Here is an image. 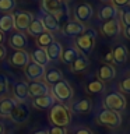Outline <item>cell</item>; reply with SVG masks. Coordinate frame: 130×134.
I'll return each instance as SVG.
<instances>
[{"instance_id":"1","label":"cell","mask_w":130,"mask_h":134,"mask_svg":"<svg viewBox=\"0 0 130 134\" xmlns=\"http://www.w3.org/2000/svg\"><path fill=\"white\" fill-rule=\"evenodd\" d=\"M49 120L53 126L57 127H67L71 121V110L63 103H55L49 109Z\"/></svg>"},{"instance_id":"2","label":"cell","mask_w":130,"mask_h":134,"mask_svg":"<svg viewBox=\"0 0 130 134\" xmlns=\"http://www.w3.org/2000/svg\"><path fill=\"white\" fill-rule=\"evenodd\" d=\"M95 41H96V31H94L92 28H85V31L81 35L75 38V49L78 52H81V54L87 56L94 49Z\"/></svg>"},{"instance_id":"3","label":"cell","mask_w":130,"mask_h":134,"mask_svg":"<svg viewBox=\"0 0 130 134\" xmlns=\"http://www.w3.org/2000/svg\"><path fill=\"white\" fill-rule=\"evenodd\" d=\"M50 94L53 95V98L59 100V103L64 105L66 102L73 99V88L66 80H62V81L56 82L55 85H52V90H50Z\"/></svg>"},{"instance_id":"4","label":"cell","mask_w":130,"mask_h":134,"mask_svg":"<svg viewBox=\"0 0 130 134\" xmlns=\"http://www.w3.org/2000/svg\"><path fill=\"white\" fill-rule=\"evenodd\" d=\"M96 123L101 126H106L111 129H116L122 124V116L120 113L109 110V109H104L102 112H99L96 115Z\"/></svg>"},{"instance_id":"5","label":"cell","mask_w":130,"mask_h":134,"mask_svg":"<svg viewBox=\"0 0 130 134\" xmlns=\"http://www.w3.org/2000/svg\"><path fill=\"white\" fill-rule=\"evenodd\" d=\"M104 106L105 109H109V110L119 113L126 109V98L120 92H111V94H108L105 96Z\"/></svg>"},{"instance_id":"6","label":"cell","mask_w":130,"mask_h":134,"mask_svg":"<svg viewBox=\"0 0 130 134\" xmlns=\"http://www.w3.org/2000/svg\"><path fill=\"white\" fill-rule=\"evenodd\" d=\"M13 15V23H14V28L17 32H25L31 24V21L34 20V15L28 11H14Z\"/></svg>"},{"instance_id":"7","label":"cell","mask_w":130,"mask_h":134,"mask_svg":"<svg viewBox=\"0 0 130 134\" xmlns=\"http://www.w3.org/2000/svg\"><path fill=\"white\" fill-rule=\"evenodd\" d=\"M92 14H94V8L91 4L88 3H78L74 8V21H77L80 24H84L87 21L91 20Z\"/></svg>"},{"instance_id":"8","label":"cell","mask_w":130,"mask_h":134,"mask_svg":"<svg viewBox=\"0 0 130 134\" xmlns=\"http://www.w3.org/2000/svg\"><path fill=\"white\" fill-rule=\"evenodd\" d=\"M28 117H29V108L27 106V103L17 102L10 115V119L14 123H24V121L28 120Z\"/></svg>"},{"instance_id":"9","label":"cell","mask_w":130,"mask_h":134,"mask_svg":"<svg viewBox=\"0 0 130 134\" xmlns=\"http://www.w3.org/2000/svg\"><path fill=\"white\" fill-rule=\"evenodd\" d=\"M63 10H64L63 0H42V11L52 14L56 18L59 15H62Z\"/></svg>"},{"instance_id":"10","label":"cell","mask_w":130,"mask_h":134,"mask_svg":"<svg viewBox=\"0 0 130 134\" xmlns=\"http://www.w3.org/2000/svg\"><path fill=\"white\" fill-rule=\"evenodd\" d=\"M28 87V95L38 98V96H44L50 94V88L48 87V84L38 80V81H31L29 84H27Z\"/></svg>"},{"instance_id":"11","label":"cell","mask_w":130,"mask_h":134,"mask_svg":"<svg viewBox=\"0 0 130 134\" xmlns=\"http://www.w3.org/2000/svg\"><path fill=\"white\" fill-rule=\"evenodd\" d=\"M45 70H46L45 67L36 64V63H34V62H29L28 64L24 67V74L29 81H38V80H41L44 77Z\"/></svg>"},{"instance_id":"12","label":"cell","mask_w":130,"mask_h":134,"mask_svg":"<svg viewBox=\"0 0 130 134\" xmlns=\"http://www.w3.org/2000/svg\"><path fill=\"white\" fill-rule=\"evenodd\" d=\"M8 63L15 69H24L29 63V54L25 50H14L8 57Z\"/></svg>"},{"instance_id":"13","label":"cell","mask_w":130,"mask_h":134,"mask_svg":"<svg viewBox=\"0 0 130 134\" xmlns=\"http://www.w3.org/2000/svg\"><path fill=\"white\" fill-rule=\"evenodd\" d=\"M42 25H44L45 31L46 32H55V31H59L60 29V25H59V18H56L55 15L52 14H48L45 11H41V17H39Z\"/></svg>"},{"instance_id":"14","label":"cell","mask_w":130,"mask_h":134,"mask_svg":"<svg viewBox=\"0 0 130 134\" xmlns=\"http://www.w3.org/2000/svg\"><path fill=\"white\" fill-rule=\"evenodd\" d=\"M101 29H102V32H104L105 36L113 38V36H116L117 34L120 32V23H119V20H117V18L105 21V23L102 24V27H101Z\"/></svg>"},{"instance_id":"15","label":"cell","mask_w":130,"mask_h":134,"mask_svg":"<svg viewBox=\"0 0 130 134\" xmlns=\"http://www.w3.org/2000/svg\"><path fill=\"white\" fill-rule=\"evenodd\" d=\"M8 45L14 50H24V48L27 46V36L23 32H13L8 38Z\"/></svg>"},{"instance_id":"16","label":"cell","mask_w":130,"mask_h":134,"mask_svg":"<svg viewBox=\"0 0 130 134\" xmlns=\"http://www.w3.org/2000/svg\"><path fill=\"white\" fill-rule=\"evenodd\" d=\"M56 103V99L53 98L52 94L44 95V96H38V98H34L32 105L36 109H41V110H46V109H50L53 105Z\"/></svg>"},{"instance_id":"17","label":"cell","mask_w":130,"mask_h":134,"mask_svg":"<svg viewBox=\"0 0 130 134\" xmlns=\"http://www.w3.org/2000/svg\"><path fill=\"white\" fill-rule=\"evenodd\" d=\"M84 31H85V25L80 24L77 21H69V23L63 27V32H64L67 36H73V38H77L78 35H81Z\"/></svg>"},{"instance_id":"18","label":"cell","mask_w":130,"mask_h":134,"mask_svg":"<svg viewBox=\"0 0 130 134\" xmlns=\"http://www.w3.org/2000/svg\"><path fill=\"white\" fill-rule=\"evenodd\" d=\"M117 15H119V11H117V8H115L112 6V4H105L99 8L98 11V18L101 21H109V20H115L117 18Z\"/></svg>"},{"instance_id":"19","label":"cell","mask_w":130,"mask_h":134,"mask_svg":"<svg viewBox=\"0 0 130 134\" xmlns=\"http://www.w3.org/2000/svg\"><path fill=\"white\" fill-rule=\"evenodd\" d=\"M13 92H14V96L17 99V102H25L28 99V87L27 82L24 81H17L14 82V87H13Z\"/></svg>"},{"instance_id":"20","label":"cell","mask_w":130,"mask_h":134,"mask_svg":"<svg viewBox=\"0 0 130 134\" xmlns=\"http://www.w3.org/2000/svg\"><path fill=\"white\" fill-rule=\"evenodd\" d=\"M29 59H31L34 63H36V64H39L42 67H46V66L49 64L48 54H46L45 49H42V48H35V49H34L32 52H31Z\"/></svg>"},{"instance_id":"21","label":"cell","mask_w":130,"mask_h":134,"mask_svg":"<svg viewBox=\"0 0 130 134\" xmlns=\"http://www.w3.org/2000/svg\"><path fill=\"white\" fill-rule=\"evenodd\" d=\"M15 103H17V100L13 99V98H8V96L2 98L0 99V116L2 117H10Z\"/></svg>"},{"instance_id":"22","label":"cell","mask_w":130,"mask_h":134,"mask_svg":"<svg viewBox=\"0 0 130 134\" xmlns=\"http://www.w3.org/2000/svg\"><path fill=\"white\" fill-rule=\"evenodd\" d=\"M116 75V70L112 64H102L99 67V71H98V77H99V81H111V80L115 78Z\"/></svg>"},{"instance_id":"23","label":"cell","mask_w":130,"mask_h":134,"mask_svg":"<svg viewBox=\"0 0 130 134\" xmlns=\"http://www.w3.org/2000/svg\"><path fill=\"white\" fill-rule=\"evenodd\" d=\"M44 78H45L46 84L55 85L56 82H59V81H62V80H63V74H62V71L59 70V69L52 67V69H49V70H45Z\"/></svg>"},{"instance_id":"24","label":"cell","mask_w":130,"mask_h":134,"mask_svg":"<svg viewBox=\"0 0 130 134\" xmlns=\"http://www.w3.org/2000/svg\"><path fill=\"white\" fill-rule=\"evenodd\" d=\"M62 50H63L62 45L56 41H53L49 46L45 48V52H46V54H48L49 62L50 60H59V59H60V54H62Z\"/></svg>"},{"instance_id":"25","label":"cell","mask_w":130,"mask_h":134,"mask_svg":"<svg viewBox=\"0 0 130 134\" xmlns=\"http://www.w3.org/2000/svg\"><path fill=\"white\" fill-rule=\"evenodd\" d=\"M78 54H80V52L75 49V46H69V48H66L64 50H62L60 59H62L63 63H66V64H71V63L78 57Z\"/></svg>"},{"instance_id":"26","label":"cell","mask_w":130,"mask_h":134,"mask_svg":"<svg viewBox=\"0 0 130 134\" xmlns=\"http://www.w3.org/2000/svg\"><path fill=\"white\" fill-rule=\"evenodd\" d=\"M71 71L73 73H81V71L87 70V67L90 66V60H88L87 56L84 54H78V57L71 63Z\"/></svg>"},{"instance_id":"27","label":"cell","mask_w":130,"mask_h":134,"mask_svg":"<svg viewBox=\"0 0 130 134\" xmlns=\"http://www.w3.org/2000/svg\"><path fill=\"white\" fill-rule=\"evenodd\" d=\"M127 49L124 48L123 45H117L115 49L112 50V57H113V62L117 63V64H123L127 60Z\"/></svg>"},{"instance_id":"28","label":"cell","mask_w":130,"mask_h":134,"mask_svg":"<svg viewBox=\"0 0 130 134\" xmlns=\"http://www.w3.org/2000/svg\"><path fill=\"white\" fill-rule=\"evenodd\" d=\"M27 31H28V34L31 36H35V38H38L41 34L45 32V28H44V25H42V23H41L39 17H36V18H34L31 21V24H29Z\"/></svg>"},{"instance_id":"29","label":"cell","mask_w":130,"mask_h":134,"mask_svg":"<svg viewBox=\"0 0 130 134\" xmlns=\"http://www.w3.org/2000/svg\"><path fill=\"white\" fill-rule=\"evenodd\" d=\"M91 108H92V103H91V99H81V100H78V102H75L73 106H71L70 110H73L75 113H88L91 110Z\"/></svg>"},{"instance_id":"30","label":"cell","mask_w":130,"mask_h":134,"mask_svg":"<svg viewBox=\"0 0 130 134\" xmlns=\"http://www.w3.org/2000/svg\"><path fill=\"white\" fill-rule=\"evenodd\" d=\"M14 29V23H13V15L11 14H3L0 17V31L3 34Z\"/></svg>"},{"instance_id":"31","label":"cell","mask_w":130,"mask_h":134,"mask_svg":"<svg viewBox=\"0 0 130 134\" xmlns=\"http://www.w3.org/2000/svg\"><path fill=\"white\" fill-rule=\"evenodd\" d=\"M55 39H53V35L50 32H44V34H41L39 36L36 38V43H38V48H42V49H45L46 46H49L50 43H52Z\"/></svg>"},{"instance_id":"32","label":"cell","mask_w":130,"mask_h":134,"mask_svg":"<svg viewBox=\"0 0 130 134\" xmlns=\"http://www.w3.org/2000/svg\"><path fill=\"white\" fill-rule=\"evenodd\" d=\"M87 91L90 92V94H99V92L104 91V82L99 81L98 78L91 80V81L87 84Z\"/></svg>"},{"instance_id":"33","label":"cell","mask_w":130,"mask_h":134,"mask_svg":"<svg viewBox=\"0 0 130 134\" xmlns=\"http://www.w3.org/2000/svg\"><path fill=\"white\" fill-rule=\"evenodd\" d=\"M15 8V0H0V13L10 14Z\"/></svg>"},{"instance_id":"34","label":"cell","mask_w":130,"mask_h":134,"mask_svg":"<svg viewBox=\"0 0 130 134\" xmlns=\"http://www.w3.org/2000/svg\"><path fill=\"white\" fill-rule=\"evenodd\" d=\"M8 92V78L4 74H0V99L4 98Z\"/></svg>"},{"instance_id":"35","label":"cell","mask_w":130,"mask_h":134,"mask_svg":"<svg viewBox=\"0 0 130 134\" xmlns=\"http://www.w3.org/2000/svg\"><path fill=\"white\" fill-rule=\"evenodd\" d=\"M120 17H122V23H123L124 29L129 28L130 27V10H129V7H124L120 11Z\"/></svg>"},{"instance_id":"36","label":"cell","mask_w":130,"mask_h":134,"mask_svg":"<svg viewBox=\"0 0 130 134\" xmlns=\"http://www.w3.org/2000/svg\"><path fill=\"white\" fill-rule=\"evenodd\" d=\"M119 90L123 94H130V78H123L119 82Z\"/></svg>"},{"instance_id":"37","label":"cell","mask_w":130,"mask_h":134,"mask_svg":"<svg viewBox=\"0 0 130 134\" xmlns=\"http://www.w3.org/2000/svg\"><path fill=\"white\" fill-rule=\"evenodd\" d=\"M48 134H67L66 127H57V126H52L49 130H46Z\"/></svg>"},{"instance_id":"38","label":"cell","mask_w":130,"mask_h":134,"mask_svg":"<svg viewBox=\"0 0 130 134\" xmlns=\"http://www.w3.org/2000/svg\"><path fill=\"white\" fill-rule=\"evenodd\" d=\"M112 6L115 7V8H122V7H129V4H130V0H112Z\"/></svg>"},{"instance_id":"39","label":"cell","mask_w":130,"mask_h":134,"mask_svg":"<svg viewBox=\"0 0 130 134\" xmlns=\"http://www.w3.org/2000/svg\"><path fill=\"white\" fill-rule=\"evenodd\" d=\"M104 59H105V62H108V64H109V63H111V62L113 60V57H112V50H108V52L105 53Z\"/></svg>"},{"instance_id":"40","label":"cell","mask_w":130,"mask_h":134,"mask_svg":"<svg viewBox=\"0 0 130 134\" xmlns=\"http://www.w3.org/2000/svg\"><path fill=\"white\" fill-rule=\"evenodd\" d=\"M74 134H92V131L90 129H85V127H83V129H78L77 131H75Z\"/></svg>"},{"instance_id":"41","label":"cell","mask_w":130,"mask_h":134,"mask_svg":"<svg viewBox=\"0 0 130 134\" xmlns=\"http://www.w3.org/2000/svg\"><path fill=\"white\" fill-rule=\"evenodd\" d=\"M6 53H7L6 48H4L3 45H0V60H3V59L6 57Z\"/></svg>"},{"instance_id":"42","label":"cell","mask_w":130,"mask_h":134,"mask_svg":"<svg viewBox=\"0 0 130 134\" xmlns=\"http://www.w3.org/2000/svg\"><path fill=\"white\" fill-rule=\"evenodd\" d=\"M4 41H6V35H4V34L0 31V45H3Z\"/></svg>"},{"instance_id":"43","label":"cell","mask_w":130,"mask_h":134,"mask_svg":"<svg viewBox=\"0 0 130 134\" xmlns=\"http://www.w3.org/2000/svg\"><path fill=\"white\" fill-rule=\"evenodd\" d=\"M34 134H48V131H46V130H38V131H35Z\"/></svg>"},{"instance_id":"44","label":"cell","mask_w":130,"mask_h":134,"mask_svg":"<svg viewBox=\"0 0 130 134\" xmlns=\"http://www.w3.org/2000/svg\"><path fill=\"white\" fill-rule=\"evenodd\" d=\"M0 134H4V126L0 123Z\"/></svg>"},{"instance_id":"45","label":"cell","mask_w":130,"mask_h":134,"mask_svg":"<svg viewBox=\"0 0 130 134\" xmlns=\"http://www.w3.org/2000/svg\"><path fill=\"white\" fill-rule=\"evenodd\" d=\"M101 2H102V3H108L109 0H101Z\"/></svg>"}]
</instances>
